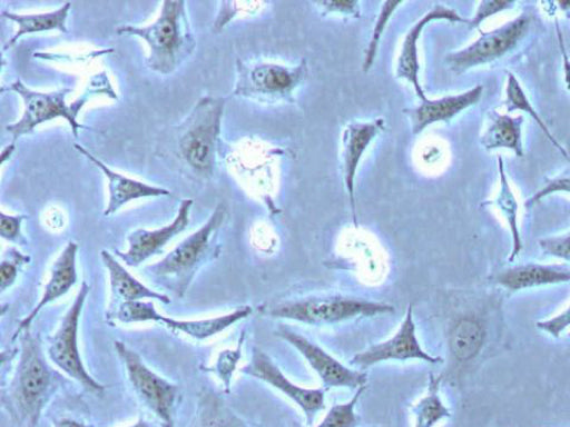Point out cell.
Wrapping results in <instances>:
<instances>
[{
    "mask_svg": "<svg viewBox=\"0 0 570 427\" xmlns=\"http://www.w3.org/2000/svg\"><path fill=\"white\" fill-rule=\"evenodd\" d=\"M19 339L20 356L3 401L17 427H36L59 386V376L46 363L40 342L29 329Z\"/></svg>",
    "mask_w": 570,
    "mask_h": 427,
    "instance_id": "1",
    "label": "cell"
},
{
    "mask_svg": "<svg viewBox=\"0 0 570 427\" xmlns=\"http://www.w3.org/2000/svg\"><path fill=\"white\" fill-rule=\"evenodd\" d=\"M226 215V205L217 203L207 221L198 230L178 244L165 258L146 266L141 274L153 284L169 290L177 297H183L198 269L218 257L220 246L217 242V235Z\"/></svg>",
    "mask_w": 570,
    "mask_h": 427,
    "instance_id": "2",
    "label": "cell"
},
{
    "mask_svg": "<svg viewBox=\"0 0 570 427\" xmlns=\"http://www.w3.org/2000/svg\"><path fill=\"white\" fill-rule=\"evenodd\" d=\"M116 32L142 38L149 47L147 66L161 75L176 71L196 48L183 0H165L159 17L147 27L121 26Z\"/></svg>",
    "mask_w": 570,
    "mask_h": 427,
    "instance_id": "3",
    "label": "cell"
},
{
    "mask_svg": "<svg viewBox=\"0 0 570 427\" xmlns=\"http://www.w3.org/2000/svg\"><path fill=\"white\" fill-rule=\"evenodd\" d=\"M224 106L222 97H202L178 126V157L202 178L215 170Z\"/></svg>",
    "mask_w": 570,
    "mask_h": 427,
    "instance_id": "4",
    "label": "cell"
},
{
    "mask_svg": "<svg viewBox=\"0 0 570 427\" xmlns=\"http://www.w3.org/2000/svg\"><path fill=\"white\" fill-rule=\"evenodd\" d=\"M393 311L394 307L389 304L343 296L285 301L264 310L271 317L307 325L336 324L355 317H372Z\"/></svg>",
    "mask_w": 570,
    "mask_h": 427,
    "instance_id": "5",
    "label": "cell"
},
{
    "mask_svg": "<svg viewBox=\"0 0 570 427\" xmlns=\"http://www.w3.org/2000/svg\"><path fill=\"white\" fill-rule=\"evenodd\" d=\"M114 348L138 400L163 427H175V408L179 399V387L148 368L140 356L122 341L116 340Z\"/></svg>",
    "mask_w": 570,
    "mask_h": 427,
    "instance_id": "6",
    "label": "cell"
},
{
    "mask_svg": "<svg viewBox=\"0 0 570 427\" xmlns=\"http://www.w3.org/2000/svg\"><path fill=\"white\" fill-rule=\"evenodd\" d=\"M7 90L17 92L24 105L21 118L6 127V130L12 136L13 143L21 136L32 132L38 125L58 117H62L69 122L76 138L78 137V129L85 128L77 121V116L87 101V93L71 105H67L66 96L71 92V89L68 88L51 92H39L29 89L20 79H17L8 86Z\"/></svg>",
    "mask_w": 570,
    "mask_h": 427,
    "instance_id": "7",
    "label": "cell"
},
{
    "mask_svg": "<svg viewBox=\"0 0 570 427\" xmlns=\"http://www.w3.org/2000/svg\"><path fill=\"white\" fill-rule=\"evenodd\" d=\"M307 71L305 60L293 67L268 62L247 66L237 60L234 95L264 102L292 101Z\"/></svg>",
    "mask_w": 570,
    "mask_h": 427,
    "instance_id": "8",
    "label": "cell"
},
{
    "mask_svg": "<svg viewBox=\"0 0 570 427\" xmlns=\"http://www.w3.org/2000/svg\"><path fill=\"white\" fill-rule=\"evenodd\" d=\"M89 291L90 286L82 281L71 306L51 338L48 356L56 366L85 389L101 395L105 391V386L86 370L78 348L79 320Z\"/></svg>",
    "mask_w": 570,
    "mask_h": 427,
    "instance_id": "9",
    "label": "cell"
},
{
    "mask_svg": "<svg viewBox=\"0 0 570 427\" xmlns=\"http://www.w3.org/2000/svg\"><path fill=\"white\" fill-rule=\"evenodd\" d=\"M531 19V16L524 12L497 29L480 31L481 36L474 42L445 57L448 66L454 73L460 75L501 58L527 34Z\"/></svg>",
    "mask_w": 570,
    "mask_h": 427,
    "instance_id": "10",
    "label": "cell"
},
{
    "mask_svg": "<svg viewBox=\"0 0 570 427\" xmlns=\"http://www.w3.org/2000/svg\"><path fill=\"white\" fill-rule=\"evenodd\" d=\"M240 371L263 380L286 395L303 410L307 426H312L315 415L324 408L322 388H304L292 383L273 359L258 348H254L249 363Z\"/></svg>",
    "mask_w": 570,
    "mask_h": 427,
    "instance_id": "11",
    "label": "cell"
},
{
    "mask_svg": "<svg viewBox=\"0 0 570 427\" xmlns=\"http://www.w3.org/2000/svg\"><path fill=\"white\" fill-rule=\"evenodd\" d=\"M276 334L303 355L321 378L325 389L331 387H348L353 389L366 385L367 375L365 373L344 366L322 347L291 330L288 327L281 325Z\"/></svg>",
    "mask_w": 570,
    "mask_h": 427,
    "instance_id": "12",
    "label": "cell"
},
{
    "mask_svg": "<svg viewBox=\"0 0 570 427\" xmlns=\"http://www.w3.org/2000/svg\"><path fill=\"white\" fill-rule=\"evenodd\" d=\"M391 359H421L432 365L443 361L440 357L429 355L421 347L415 334V324L413 321L411 305H409L406 315L397 332L392 338L383 342L372 345L366 350L354 355L350 363L351 365H356L361 368H367L374 364Z\"/></svg>",
    "mask_w": 570,
    "mask_h": 427,
    "instance_id": "13",
    "label": "cell"
},
{
    "mask_svg": "<svg viewBox=\"0 0 570 427\" xmlns=\"http://www.w3.org/2000/svg\"><path fill=\"white\" fill-rule=\"evenodd\" d=\"M191 199L180 202L175 219L161 228L147 230L136 229L128 237V249L116 251V255L130 267H138L151 256L159 254L164 246L175 236L179 235L189 225Z\"/></svg>",
    "mask_w": 570,
    "mask_h": 427,
    "instance_id": "14",
    "label": "cell"
},
{
    "mask_svg": "<svg viewBox=\"0 0 570 427\" xmlns=\"http://www.w3.org/2000/svg\"><path fill=\"white\" fill-rule=\"evenodd\" d=\"M435 20H446L451 22H464L469 24L468 19L462 18L454 9L444 4H435L430 11L421 17L407 31L404 37L396 66V78L410 82L421 101L426 100V96L419 80V58L417 41L425 26Z\"/></svg>",
    "mask_w": 570,
    "mask_h": 427,
    "instance_id": "15",
    "label": "cell"
},
{
    "mask_svg": "<svg viewBox=\"0 0 570 427\" xmlns=\"http://www.w3.org/2000/svg\"><path fill=\"white\" fill-rule=\"evenodd\" d=\"M384 129L382 118L372 121L348 123L342 136V173L344 186L352 208L353 222L356 226L354 181L361 158L373 139Z\"/></svg>",
    "mask_w": 570,
    "mask_h": 427,
    "instance_id": "16",
    "label": "cell"
},
{
    "mask_svg": "<svg viewBox=\"0 0 570 427\" xmlns=\"http://www.w3.org/2000/svg\"><path fill=\"white\" fill-rule=\"evenodd\" d=\"M482 92L483 86L478 85L462 93L423 100L419 106L405 109L403 112L410 120L413 135H419L434 122H449L456 115L475 105L481 99Z\"/></svg>",
    "mask_w": 570,
    "mask_h": 427,
    "instance_id": "17",
    "label": "cell"
},
{
    "mask_svg": "<svg viewBox=\"0 0 570 427\" xmlns=\"http://www.w3.org/2000/svg\"><path fill=\"white\" fill-rule=\"evenodd\" d=\"M77 251L78 245L73 241H69L63 248L51 267L50 278L45 287L39 302L33 307L29 315L20 321L11 338L12 342L16 341L24 330L29 329L36 316L45 306L66 295L68 290L76 284Z\"/></svg>",
    "mask_w": 570,
    "mask_h": 427,
    "instance_id": "18",
    "label": "cell"
},
{
    "mask_svg": "<svg viewBox=\"0 0 570 427\" xmlns=\"http://www.w3.org/2000/svg\"><path fill=\"white\" fill-rule=\"evenodd\" d=\"M494 284L508 291L570 281V266L529 262L502 269L493 275Z\"/></svg>",
    "mask_w": 570,
    "mask_h": 427,
    "instance_id": "19",
    "label": "cell"
},
{
    "mask_svg": "<svg viewBox=\"0 0 570 427\" xmlns=\"http://www.w3.org/2000/svg\"><path fill=\"white\" fill-rule=\"evenodd\" d=\"M75 148L97 166L109 181V200L104 210V216L115 214L125 203L134 199L170 195V191L165 188L150 186L114 171L80 145L76 143Z\"/></svg>",
    "mask_w": 570,
    "mask_h": 427,
    "instance_id": "20",
    "label": "cell"
},
{
    "mask_svg": "<svg viewBox=\"0 0 570 427\" xmlns=\"http://www.w3.org/2000/svg\"><path fill=\"white\" fill-rule=\"evenodd\" d=\"M100 257L108 270L111 290L107 312L112 311L122 302L138 301L145 298L156 299L165 305L171 302L167 295L155 291L136 279L109 251L102 250Z\"/></svg>",
    "mask_w": 570,
    "mask_h": 427,
    "instance_id": "21",
    "label": "cell"
},
{
    "mask_svg": "<svg viewBox=\"0 0 570 427\" xmlns=\"http://www.w3.org/2000/svg\"><path fill=\"white\" fill-rule=\"evenodd\" d=\"M252 311V307L245 305L229 314L198 320H178L156 311L151 321L163 324L173 331H180L195 339L203 340L248 317Z\"/></svg>",
    "mask_w": 570,
    "mask_h": 427,
    "instance_id": "22",
    "label": "cell"
},
{
    "mask_svg": "<svg viewBox=\"0 0 570 427\" xmlns=\"http://www.w3.org/2000/svg\"><path fill=\"white\" fill-rule=\"evenodd\" d=\"M488 119L487 129L480 139L484 149L508 148L513 150L518 157H523L521 140L523 116L511 117L492 110L488 113Z\"/></svg>",
    "mask_w": 570,
    "mask_h": 427,
    "instance_id": "23",
    "label": "cell"
},
{
    "mask_svg": "<svg viewBox=\"0 0 570 427\" xmlns=\"http://www.w3.org/2000/svg\"><path fill=\"white\" fill-rule=\"evenodd\" d=\"M70 8L71 3L66 2L59 9L47 13L18 14L9 11H2V17L12 20L18 24L17 32L10 40H8L3 49L6 50L11 48L17 42V40L26 33L47 30H59L62 32H68L66 20Z\"/></svg>",
    "mask_w": 570,
    "mask_h": 427,
    "instance_id": "24",
    "label": "cell"
},
{
    "mask_svg": "<svg viewBox=\"0 0 570 427\" xmlns=\"http://www.w3.org/2000/svg\"><path fill=\"white\" fill-rule=\"evenodd\" d=\"M191 427H255L236 415L220 398L204 393Z\"/></svg>",
    "mask_w": 570,
    "mask_h": 427,
    "instance_id": "25",
    "label": "cell"
},
{
    "mask_svg": "<svg viewBox=\"0 0 570 427\" xmlns=\"http://www.w3.org/2000/svg\"><path fill=\"white\" fill-rule=\"evenodd\" d=\"M484 340V330L481 324L471 318L456 322L450 337L453 355L459 360H469L478 355Z\"/></svg>",
    "mask_w": 570,
    "mask_h": 427,
    "instance_id": "26",
    "label": "cell"
},
{
    "mask_svg": "<svg viewBox=\"0 0 570 427\" xmlns=\"http://www.w3.org/2000/svg\"><path fill=\"white\" fill-rule=\"evenodd\" d=\"M439 381L440 378L430 375L426 395L412 407L414 427H433L443 418L451 416L450 409L439 395Z\"/></svg>",
    "mask_w": 570,
    "mask_h": 427,
    "instance_id": "27",
    "label": "cell"
},
{
    "mask_svg": "<svg viewBox=\"0 0 570 427\" xmlns=\"http://www.w3.org/2000/svg\"><path fill=\"white\" fill-rule=\"evenodd\" d=\"M498 168L500 177V192L493 202L507 219L512 235V251L509 257V261L512 262L522 249V241L517 221L518 203L508 182L501 156H498Z\"/></svg>",
    "mask_w": 570,
    "mask_h": 427,
    "instance_id": "28",
    "label": "cell"
},
{
    "mask_svg": "<svg viewBox=\"0 0 570 427\" xmlns=\"http://www.w3.org/2000/svg\"><path fill=\"white\" fill-rule=\"evenodd\" d=\"M504 105L509 112H512L514 110H521L528 113L532 119H534V121L543 131L544 136L550 140V142L562 153L564 158L569 159L567 150L563 148L561 143L558 142L554 136L550 132V130L546 126V122L541 119L539 113L535 111L534 107H532L518 79L511 72L508 73Z\"/></svg>",
    "mask_w": 570,
    "mask_h": 427,
    "instance_id": "29",
    "label": "cell"
},
{
    "mask_svg": "<svg viewBox=\"0 0 570 427\" xmlns=\"http://www.w3.org/2000/svg\"><path fill=\"white\" fill-rule=\"evenodd\" d=\"M365 388L366 385L357 388L354 396L348 401L332 406L325 417L316 426L309 427H356L358 418L354 409Z\"/></svg>",
    "mask_w": 570,
    "mask_h": 427,
    "instance_id": "30",
    "label": "cell"
},
{
    "mask_svg": "<svg viewBox=\"0 0 570 427\" xmlns=\"http://www.w3.org/2000/svg\"><path fill=\"white\" fill-rule=\"evenodd\" d=\"M401 1H385L380 10L379 17L376 19V22L374 24L372 37L370 39V42L365 49L364 54V62H363V70L366 72L373 64V61L376 57L379 43L381 36L385 29L386 23L390 20V17L396 9L399 4H401Z\"/></svg>",
    "mask_w": 570,
    "mask_h": 427,
    "instance_id": "31",
    "label": "cell"
},
{
    "mask_svg": "<svg viewBox=\"0 0 570 427\" xmlns=\"http://www.w3.org/2000/svg\"><path fill=\"white\" fill-rule=\"evenodd\" d=\"M30 261V256L22 255L14 248H10L6 256L2 258L0 265V291H4L10 287L18 274V269L21 265Z\"/></svg>",
    "mask_w": 570,
    "mask_h": 427,
    "instance_id": "32",
    "label": "cell"
},
{
    "mask_svg": "<svg viewBox=\"0 0 570 427\" xmlns=\"http://www.w3.org/2000/svg\"><path fill=\"white\" fill-rule=\"evenodd\" d=\"M558 191L570 193V170H566L552 179H547L541 189L524 202V207L530 208L546 196Z\"/></svg>",
    "mask_w": 570,
    "mask_h": 427,
    "instance_id": "33",
    "label": "cell"
},
{
    "mask_svg": "<svg viewBox=\"0 0 570 427\" xmlns=\"http://www.w3.org/2000/svg\"><path fill=\"white\" fill-rule=\"evenodd\" d=\"M26 215H6L0 212V236L9 241L24 245L27 241L21 235V222Z\"/></svg>",
    "mask_w": 570,
    "mask_h": 427,
    "instance_id": "34",
    "label": "cell"
},
{
    "mask_svg": "<svg viewBox=\"0 0 570 427\" xmlns=\"http://www.w3.org/2000/svg\"><path fill=\"white\" fill-rule=\"evenodd\" d=\"M539 246L547 255L561 258L570 264V231L539 240Z\"/></svg>",
    "mask_w": 570,
    "mask_h": 427,
    "instance_id": "35",
    "label": "cell"
},
{
    "mask_svg": "<svg viewBox=\"0 0 570 427\" xmlns=\"http://www.w3.org/2000/svg\"><path fill=\"white\" fill-rule=\"evenodd\" d=\"M240 345L242 341L236 350H225L220 352L218 360L216 363L215 371L223 380L226 393H228L229 390V381L235 369L236 363L240 358Z\"/></svg>",
    "mask_w": 570,
    "mask_h": 427,
    "instance_id": "36",
    "label": "cell"
},
{
    "mask_svg": "<svg viewBox=\"0 0 570 427\" xmlns=\"http://www.w3.org/2000/svg\"><path fill=\"white\" fill-rule=\"evenodd\" d=\"M514 1H481L474 17L469 21L470 28H479L487 18L512 7Z\"/></svg>",
    "mask_w": 570,
    "mask_h": 427,
    "instance_id": "37",
    "label": "cell"
},
{
    "mask_svg": "<svg viewBox=\"0 0 570 427\" xmlns=\"http://www.w3.org/2000/svg\"><path fill=\"white\" fill-rule=\"evenodd\" d=\"M570 326V306L558 314L557 316L548 319L537 322V327L549 334L550 336L554 338H559L560 334Z\"/></svg>",
    "mask_w": 570,
    "mask_h": 427,
    "instance_id": "38",
    "label": "cell"
},
{
    "mask_svg": "<svg viewBox=\"0 0 570 427\" xmlns=\"http://www.w3.org/2000/svg\"><path fill=\"white\" fill-rule=\"evenodd\" d=\"M316 6L321 7L323 14L331 12L347 13L354 17L360 14L357 1H321L316 2Z\"/></svg>",
    "mask_w": 570,
    "mask_h": 427,
    "instance_id": "39",
    "label": "cell"
},
{
    "mask_svg": "<svg viewBox=\"0 0 570 427\" xmlns=\"http://www.w3.org/2000/svg\"><path fill=\"white\" fill-rule=\"evenodd\" d=\"M556 27H557V33H558V40H559V47L562 54V61H563V70H564V79L567 83V88L570 91V60L564 47L563 37L559 28L558 20H556Z\"/></svg>",
    "mask_w": 570,
    "mask_h": 427,
    "instance_id": "40",
    "label": "cell"
},
{
    "mask_svg": "<svg viewBox=\"0 0 570 427\" xmlns=\"http://www.w3.org/2000/svg\"><path fill=\"white\" fill-rule=\"evenodd\" d=\"M53 427H88L86 424L75 419L62 418L53 421Z\"/></svg>",
    "mask_w": 570,
    "mask_h": 427,
    "instance_id": "41",
    "label": "cell"
},
{
    "mask_svg": "<svg viewBox=\"0 0 570 427\" xmlns=\"http://www.w3.org/2000/svg\"><path fill=\"white\" fill-rule=\"evenodd\" d=\"M14 150V143L11 142L9 146H7L2 152H1V162H4L7 160V158H9L11 156V153L13 152Z\"/></svg>",
    "mask_w": 570,
    "mask_h": 427,
    "instance_id": "42",
    "label": "cell"
},
{
    "mask_svg": "<svg viewBox=\"0 0 570 427\" xmlns=\"http://www.w3.org/2000/svg\"><path fill=\"white\" fill-rule=\"evenodd\" d=\"M558 6L562 8V10L567 13V17L570 18V1L558 2Z\"/></svg>",
    "mask_w": 570,
    "mask_h": 427,
    "instance_id": "43",
    "label": "cell"
},
{
    "mask_svg": "<svg viewBox=\"0 0 570 427\" xmlns=\"http://www.w3.org/2000/svg\"><path fill=\"white\" fill-rule=\"evenodd\" d=\"M128 427H150V425L142 418H139L135 424Z\"/></svg>",
    "mask_w": 570,
    "mask_h": 427,
    "instance_id": "44",
    "label": "cell"
}]
</instances>
